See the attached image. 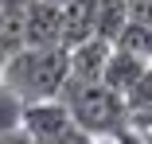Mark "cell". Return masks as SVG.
<instances>
[{
  "instance_id": "cell-1",
  "label": "cell",
  "mask_w": 152,
  "mask_h": 144,
  "mask_svg": "<svg viewBox=\"0 0 152 144\" xmlns=\"http://www.w3.org/2000/svg\"><path fill=\"white\" fill-rule=\"evenodd\" d=\"M0 78L20 94V101L58 97V90L70 78V51L66 47H23L4 63Z\"/></svg>"
},
{
  "instance_id": "cell-2",
  "label": "cell",
  "mask_w": 152,
  "mask_h": 144,
  "mask_svg": "<svg viewBox=\"0 0 152 144\" xmlns=\"http://www.w3.org/2000/svg\"><path fill=\"white\" fill-rule=\"evenodd\" d=\"M58 97L66 101L70 121L90 132V136H117L121 129H129V105L125 94L109 90L105 82H82L66 78V86L58 90Z\"/></svg>"
},
{
  "instance_id": "cell-3",
  "label": "cell",
  "mask_w": 152,
  "mask_h": 144,
  "mask_svg": "<svg viewBox=\"0 0 152 144\" xmlns=\"http://www.w3.org/2000/svg\"><path fill=\"white\" fill-rule=\"evenodd\" d=\"M23 47H63V8L31 0L23 12Z\"/></svg>"
},
{
  "instance_id": "cell-4",
  "label": "cell",
  "mask_w": 152,
  "mask_h": 144,
  "mask_svg": "<svg viewBox=\"0 0 152 144\" xmlns=\"http://www.w3.org/2000/svg\"><path fill=\"white\" fill-rule=\"evenodd\" d=\"M70 125H74V121H70V109H66L63 97L23 101V121H20V129L31 136V140H47V136L63 132V129H70Z\"/></svg>"
},
{
  "instance_id": "cell-5",
  "label": "cell",
  "mask_w": 152,
  "mask_h": 144,
  "mask_svg": "<svg viewBox=\"0 0 152 144\" xmlns=\"http://www.w3.org/2000/svg\"><path fill=\"white\" fill-rule=\"evenodd\" d=\"M113 55V43L105 39H86L78 47H70V78H82V82H102L105 74V63Z\"/></svg>"
},
{
  "instance_id": "cell-6",
  "label": "cell",
  "mask_w": 152,
  "mask_h": 144,
  "mask_svg": "<svg viewBox=\"0 0 152 144\" xmlns=\"http://www.w3.org/2000/svg\"><path fill=\"white\" fill-rule=\"evenodd\" d=\"M148 66H152V63H144V59H137V55L117 51V47H113V55H109V63H105L102 82L109 86V90H117V94H129L133 86L140 82V74H144Z\"/></svg>"
},
{
  "instance_id": "cell-7",
  "label": "cell",
  "mask_w": 152,
  "mask_h": 144,
  "mask_svg": "<svg viewBox=\"0 0 152 144\" xmlns=\"http://www.w3.org/2000/svg\"><path fill=\"white\" fill-rule=\"evenodd\" d=\"M94 39V0H66L63 4V47H78Z\"/></svg>"
},
{
  "instance_id": "cell-8",
  "label": "cell",
  "mask_w": 152,
  "mask_h": 144,
  "mask_svg": "<svg viewBox=\"0 0 152 144\" xmlns=\"http://www.w3.org/2000/svg\"><path fill=\"white\" fill-rule=\"evenodd\" d=\"M129 23V0H94V35L117 43L121 27Z\"/></svg>"
},
{
  "instance_id": "cell-9",
  "label": "cell",
  "mask_w": 152,
  "mask_h": 144,
  "mask_svg": "<svg viewBox=\"0 0 152 144\" xmlns=\"http://www.w3.org/2000/svg\"><path fill=\"white\" fill-rule=\"evenodd\" d=\"M113 47H117V51L137 55V59H144V63H152V23L129 20L125 27H121V35H117V43H113Z\"/></svg>"
},
{
  "instance_id": "cell-10",
  "label": "cell",
  "mask_w": 152,
  "mask_h": 144,
  "mask_svg": "<svg viewBox=\"0 0 152 144\" xmlns=\"http://www.w3.org/2000/svg\"><path fill=\"white\" fill-rule=\"evenodd\" d=\"M125 105H129V117H152V66L140 74V82L125 94Z\"/></svg>"
},
{
  "instance_id": "cell-11",
  "label": "cell",
  "mask_w": 152,
  "mask_h": 144,
  "mask_svg": "<svg viewBox=\"0 0 152 144\" xmlns=\"http://www.w3.org/2000/svg\"><path fill=\"white\" fill-rule=\"evenodd\" d=\"M20 121H23V101H20V94L12 86L0 78V132L20 129Z\"/></svg>"
},
{
  "instance_id": "cell-12",
  "label": "cell",
  "mask_w": 152,
  "mask_h": 144,
  "mask_svg": "<svg viewBox=\"0 0 152 144\" xmlns=\"http://www.w3.org/2000/svg\"><path fill=\"white\" fill-rule=\"evenodd\" d=\"M35 144H94V136H90V132H82L78 125H70V129L55 132V136H47V140H35Z\"/></svg>"
},
{
  "instance_id": "cell-13",
  "label": "cell",
  "mask_w": 152,
  "mask_h": 144,
  "mask_svg": "<svg viewBox=\"0 0 152 144\" xmlns=\"http://www.w3.org/2000/svg\"><path fill=\"white\" fill-rule=\"evenodd\" d=\"M129 20L152 23V0H129Z\"/></svg>"
},
{
  "instance_id": "cell-14",
  "label": "cell",
  "mask_w": 152,
  "mask_h": 144,
  "mask_svg": "<svg viewBox=\"0 0 152 144\" xmlns=\"http://www.w3.org/2000/svg\"><path fill=\"white\" fill-rule=\"evenodd\" d=\"M27 4L31 0H0V12H4V20H23Z\"/></svg>"
},
{
  "instance_id": "cell-15",
  "label": "cell",
  "mask_w": 152,
  "mask_h": 144,
  "mask_svg": "<svg viewBox=\"0 0 152 144\" xmlns=\"http://www.w3.org/2000/svg\"><path fill=\"white\" fill-rule=\"evenodd\" d=\"M0 144H35V140L27 136L23 129H8V132H0Z\"/></svg>"
},
{
  "instance_id": "cell-16",
  "label": "cell",
  "mask_w": 152,
  "mask_h": 144,
  "mask_svg": "<svg viewBox=\"0 0 152 144\" xmlns=\"http://www.w3.org/2000/svg\"><path fill=\"white\" fill-rule=\"evenodd\" d=\"M117 144H144V136L129 125V129H121V132H117Z\"/></svg>"
},
{
  "instance_id": "cell-17",
  "label": "cell",
  "mask_w": 152,
  "mask_h": 144,
  "mask_svg": "<svg viewBox=\"0 0 152 144\" xmlns=\"http://www.w3.org/2000/svg\"><path fill=\"white\" fill-rule=\"evenodd\" d=\"M94 144H117V136H94Z\"/></svg>"
},
{
  "instance_id": "cell-18",
  "label": "cell",
  "mask_w": 152,
  "mask_h": 144,
  "mask_svg": "<svg viewBox=\"0 0 152 144\" xmlns=\"http://www.w3.org/2000/svg\"><path fill=\"white\" fill-rule=\"evenodd\" d=\"M137 132H140V129H137ZM140 136H144V144H152V129H148V132H140Z\"/></svg>"
},
{
  "instance_id": "cell-19",
  "label": "cell",
  "mask_w": 152,
  "mask_h": 144,
  "mask_svg": "<svg viewBox=\"0 0 152 144\" xmlns=\"http://www.w3.org/2000/svg\"><path fill=\"white\" fill-rule=\"evenodd\" d=\"M47 4H58V8H63V4H66V0H47Z\"/></svg>"
},
{
  "instance_id": "cell-20",
  "label": "cell",
  "mask_w": 152,
  "mask_h": 144,
  "mask_svg": "<svg viewBox=\"0 0 152 144\" xmlns=\"http://www.w3.org/2000/svg\"><path fill=\"white\" fill-rule=\"evenodd\" d=\"M0 23H4V12H0Z\"/></svg>"
},
{
  "instance_id": "cell-21",
  "label": "cell",
  "mask_w": 152,
  "mask_h": 144,
  "mask_svg": "<svg viewBox=\"0 0 152 144\" xmlns=\"http://www.w3.org/2000/svg\"><path fill=\"white\" fill-rule=\"evenodd\" d=\"M0 70H4V63H0Z\"/></svg>"
}]
</instances>
